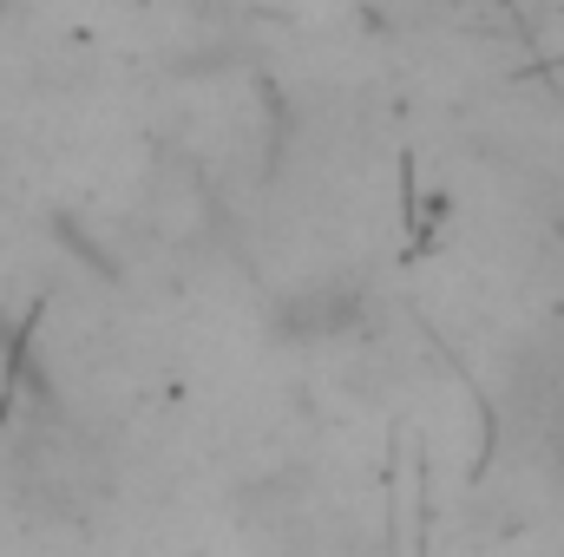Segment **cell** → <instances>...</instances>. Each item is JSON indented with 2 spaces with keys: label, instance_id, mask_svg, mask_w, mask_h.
<instances>
[{
  "label": "cell",
  "instance_id": "obj_2",
  "mask_svg": "<svg viewBox=\"0 0 564 557\" xmlns=\"http://www.w3.org/2000/svg\"><path fill=\"white\" fill-rule=\"evenodd\" d=\"M282 321H289L295 335H315V341L348 335V328L361 321V288H355V282H308V288L289 295Z\"/></svg>",
  "mask_w": 564,
  "mask_h": 557
},
{
  "label": "cell",
  "instance_id": "obj_1",
  "mask_svg": "<svg viewBox=\"0 0 564 557\" xmlns=\"http://www.w3.org/2000/svg\"><path fill=\"white\" fill-rule=\"evenodd\" d=\"M7 492L26 512L79 518V512H93L106 499V452L73 419L46 414L13 439V452H7Z\"/></svg>",
  "mask_w": 564,
  "mask_h": 557
}]
</instances>
